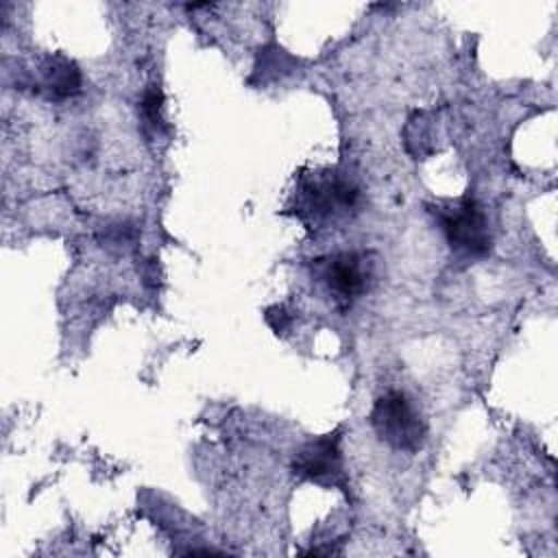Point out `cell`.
<instances>
[{
    "label": "cell",
    "mask_w": 558,
    "mask_h": 558,
    "mask_svg": "<svg viewBox=\"0 0 558 558\" xmlns=\"http://www.w3.org/2000/svg\"><path fill=\"white\" fill-rule=\"evenodd\" d=\"M360 201L357 185L333 170L310 174L296 190V211L314 227H325L355 211Z\"/></svg>",
    "instance_id": "cell-1"
},
{
    "label": "cell",
    "mask_w": 558,
    "mask_h": 558,
    "mask_svg": "<svg viewBox=\"0 0 558 558\" xmlns=\"http://www.w3.org/2000/svg\"><path fill=\"white\" fill-rule=\"evenodd\" d=\"M436 220L453 253L466 259H480L490 253V231L482 207L471 196L436 205Z\"/></svg>",
    "instance_id": "cell-2"
},
{
    "label": "cell",
    "mask_w": 558,
    "mask_h": 558,
    "mask_svg": "<svg viewBox=\"0 0 558 558\" xmlns=\"http://www.w3.org/2000/svg\"><path fill=\"white\" fill-rule=\"evenodd\" d=\"M371 425L379 440L392 449L416 453L423 447L425 423L414 410L412 401L399 390H388L375 399Z\"/></svg>",
    "instance_id": "cell-3"
},
{
    "label": "cell",
    "mask_w": 558,
    "mask_h": 558,
    "mask_svg": "<svg viewBox=\"0 0 558 558\" xmlns=\"http://www.w3.org/2000/svg\"><path fill=\"white\" fill-rule=\"evenodd\" d=\"M292 471L307 482L347 490L349 477L340 449V432H331L305 442L292 460Z\"/></svg>",
    "instance_id": "cell-4"
},
{
    "label": "cell",
    "mask_w": 558,
    "mask_h": 558,
    "mask_svg": "<svg viewBox=\"0 0 558 558\" xmlns=\"http://www.w3.org/2000/svg\"><path fill=\"white\" fill-rule=\"evenodd\" d=\"M320 277L340 307H349L364 294L371 279V264L357 253H338L323 262Z\"/></svg>",
    "instance_id": "cell-5"
},
{
    "label": "cell",
    "mask_w": 558,
    "mask_h": 558,
    "mask_svg": "<svg viewBox=\"0 0 558 558\" xmlns=\"http://www.w3.org/2000/svg\"><path fill=\"white\" fill-rule=\"evenodd\" d=\"M44 83L50 96L70 98L81 92V72L74 61L63 54H54L44 63Z\"/></svg>",
    "instance_id": "cell-6"
},
{
    "label": "cell",
    "mask_w": 558,
    "mask_h": 558,
    "mask_svg": "<svg viewBox=\"0 0 558 558\" xmlns=\"http://www.w3.org/2000/svg\"><path fill=\"white\" fill-rule=\"evenodd\" d=\"M140 113H142V120L157 129L163 124V94L159 87H148L142 96V102H140Z\"/></svg>",
    "instance_id": "cell-7"
}]
</instances>
